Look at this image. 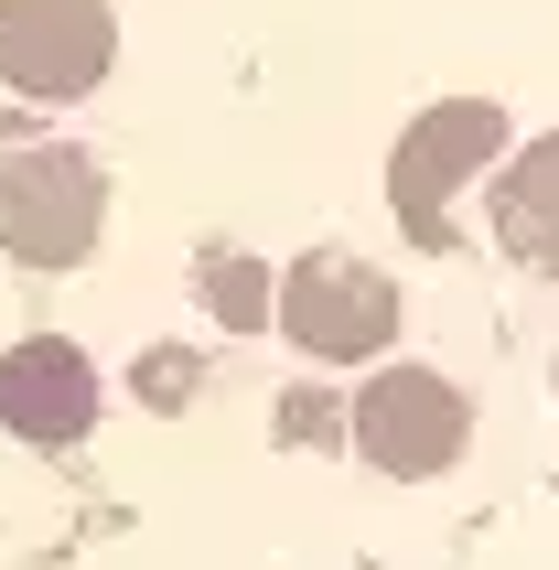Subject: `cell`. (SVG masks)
Wrapping results in <instances>:
<instances>
[{
    "instance_id": "6da1fadb",
    "label": "cell",
    "mask_w": 559,
    "mask_h": 570,
    "mask_svg": "<svg viewBox=\"0 0 559 570\" xmlns=\"http://www.w3.org/2000/svg\"><path fill=\"white\" fill-rule=\"evenodd\" d=\"M496 151H506V108H496V97H441L431 119L399 140L388 194H399V216H409V237H420V248H441V237H452V194H463Z\"/></svg>"
},
{
    "instance_id": "7a4b0ae2",
    "label": "cell",
    "mask_w": 559,
    "mask_h": 570,
    "mask_svg": "<svg viewBox=\"0 0 559 570\" xmlns=\"http://www.w3.org/2000/svg\"><path fill=\"white\" fill-rule=\"evenodd\" d=\"M97 216H108V184L87 151H22L0 173V248L22 269H76L97 248Z\"/></svg>"
},
{
    "instance_id": "3957f363",
    "label": "cell",
    "mask_w": 559,
    "mask_h": 570,
    "mask_svg": "<svg viewBox=\"0 0 559 570\" xmlns=\"http://www.w3.org/2000/svg\"><path fill=\"white\" fill-rule=\"evenodd\" d=\"M355 442H366L376 474H452L463 442H473V410H463V387L431 377V366H388L355 399Z\"/></svg>"
},
{
    "instance_id": "277c9868",
    "label": "cell",
    "mask_w": 559,
    "mask_h": 570,
    "mask_svg": "<svg viewBox=\"0 0 559 570\" xmlns=\"http://www.w3.org/2000/svg\"><path fill=\"white\" fill-rule=\"evenodd\" d=\"M119 55L108 0H0V76L22 97H87Z\"/></svg>"
},
{
    "instance_id": "5b68a950",
    "label": "cell",
    "mask_w": 559,
    "mask_h": 570,
    "mask_svg": "<svg viewBox=\"0 0 559 570\" xmlns=\"http://www.w3.org/2000/svg\"><path fill=\"white\" fill-rule=\"evenodd\" d=\"M280 323H291V345L312 366H334V355H376L399 334V281L366 269V258H302L291 291H280Z\"/></svg>"
},
{
    "instance_id": "8992f818",
    "label": "cell",
    "mask_w": 559,
    "mask_h": 570,
    "mask_svg": "<svg viewBox=\"0 0 559 570\" xmlns=\"http://www.w3.org/2000/svg\"><path fill=\"white\" fill-rule=\"evenodd\" d=\"M0 420H11L22 442H87V420H97L87 355L65 345V334H32V345H11V355H0Z\"/></svg>"
},
{
    "instance_id": "52a82bcc",
    "label": "cell",
    "mask_w": 559,
    "mask_h": 570,
    "mask_svg": "<svg viewBox=\"0 0 559 570\" xmlns=\"http://www.w3.org/2000/svg\"><path fill=\"white\" fill-rule=\"evenodd\" d=\"M496 237H506V258L559 269V129L506 161V184H496Z\"/></svg>"
},
{
    "instance_id": "ba28073f",
    "label": "cell",
    "mask_w": 559,
    "mask_h": 570,
    "mask_svg": "<svg viewBox=\"0 0 559 570\" xmlns=\"http://www.w3.org/2000/svg\"><path fill=\"white\" fill-rule=\"evenodd\" d=\"M205 302L226 323H269V281H258V258H205Z\"/></svg>"
},
{
    "instance_id": "9c48e42d",
    "label": "cell",
    "mask_w": 559,
    "mask_h": 570,
    "mask_svg": "<svg viewBox=\"0 0 559 570\" xmlns=\"http://www.w3.org/2000/svg\"><path fill=\"white\" fill-rule=\"evenodd\" d=\"M280 431H291V442H334V399L291 387V399H280Z\"/></svg>"
},
{
    "instance_id": "30bf717a",
    "label": "cell",
    "mask_w": 559,
    "mask_h": 570,
    "mask_svg": "<svg viewBox=\"0 0 559 570\" xmlns=\"http://www.w3.org/2000/svg\"><path fill=\"white\" fill-rule=\"evenodd\" d=\"M151 399H161V410H173V399H194V366H184V355H161V366H151Z\"/></svg>"
}]
</instances>
